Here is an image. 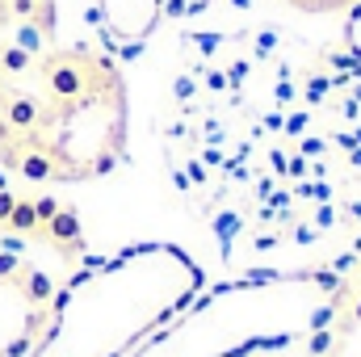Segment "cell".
<instances>
[{
	"label": "cell",
	"instance_id": "obj_1",
	"mask_svg": "<svg viewBox=\"0 0 361 357\" xmlns=\"http://www.w3.org/2000/svg\"><path fill=\"white\" fill-rule=\"evenodd\" d=\"M126 152V80L85 47H0V169L97 181Z\"/></svg>",
	"mask_w": 361,
	"mask_h": 357
},
{
	"label": "cell",
	"instance_id": "obj_2",
	"mask_svg": "<svg viewBox=\"0 0 361 357\" xmlns=\"http://www.w3.org/2000/svg\"><path fill=\"white\" fill-rule=\"evenodd\" d=\"M206 273L177 244H130L80 269L30 357H130L197 298Z\"/></svg>",
	"mask_w": 361,
	"mask_h": 357
},
{
	"label": "cell",
	"instance_id": "obj_3",
	"mask_svg": "<svg viewBox=\"0 0 361 357\" xmlns=\"http://www.w3.org/2000/svg\"><path fill=\"white\" fill-rule=\"evenodd\" d=\"M59 286L13 240H0V357H30L42 341Z\"/></svg>",
	"mask_w": 361,
	"mask_h": 357
},
{
	"label": "cell",
	"instance_id": "obj_4",
	"mask_svg": "<svg viewBox=\"0 0 361 357\" xmlns=\"http://www.w3.org/2000/svg\"><path fill=\"white\" fill-rule=\"evenodd\" d=\"M42 38H51V0H0V47L38 55Z\"/></svg>",
	"mask_w": 361,
	"mask_h": 357
},
{
	"label": "cell",
	"instance_id": "obj_5",
	"mask_svg": "<svg viewBox=\"0 0 361 357\" xmlns=\"http://www.w3.org/2000/svg\"><path fill=\"white\" fill-rule=\"evenodd\" d=\"M97 13L118 42H143L164 13V0H97Z\"/></svg>",
	"mask_w": 361,
	"mask_h": 357
},
{
	"label": "cell",
	"instance_id": "obj_6",
	"mask_svg": "<svg viewBox=\"0 0 361 357\" xmlns=\"http://www.w3.org/2000/svg\"><path fill=\"white\" fill-rule=\"evenodd\" d=\"M311 357H361V298H345L341 311L315 332Z\"/></svg>",
	"mask_w": 361,
	"mask_h": 357
},
{
	"label": "cell",
	"instance_id": "obj_7",
	"mask_svg": "<svg viewBox=\"0 0 361 357\" xmlns=\"http://www.w3.org/2000/svg\"><path fill=\"white\" fill-rule=\"evenodd\" d=\"M294 8L302 13H332V8H349V4H361V0H290Z\"/></svg>",
	"mask_w": 361,
	"mask_h": 357
},
{
	"label": "cell",
	"instance_id": "obj_8",
	"mask_svg": "<svg viewBox=\"0 0 361 357\" xmlns=\"http://www.w3.org/2000/svg\"><path fill=\"white\" fill-rule=\"evenodd\" d=\"M345 38H349V51L361 59V4L353 8V17H349V25H345Z\"/></svg>",
	"mask_w": 361,
	"mask_h": 357
}]
</instances>
